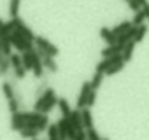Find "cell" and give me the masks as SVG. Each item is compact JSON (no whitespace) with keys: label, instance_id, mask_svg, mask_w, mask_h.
<instances>
[{"label":"cell","instance_id":"6da1fadb","mask_svg":"<svg viewBox=\"0 0 149 140\" xmlns=\"http://www.w3.org/2000/svg\"><path fill=\"white\" fill-rule=\"evenodd\" d=\"M39 98L42 100V109H40L42 114H49V112L58 105V96H56V91H54L53 88H47V89L44 91V95L39 96Z\"/></svg>","mask_w":149,"mask_h":140},{"label":"cell","instance_id":"7a4b0ae2","mask_svg":"<svg viewBox=\"0 0 149 140\" xmlns=\"http://www.w3.org/2000/svg\"><path fill=\"white\" fill-rule=\"evenodd\" d=\"M11 42H13V47H16L19 53H25V51H30V49H33V42L32 40H28L26 37H23L19 32H13L11 33Z\"/></svg>","mask_w":149,"mask_h":140},{"label":"cell","instance_id":"3957f363","mask_svg":"<svg viewBox=\"0 0 149 140\" xmlns=\"http://www.w3.org/2000/svg\"><path fill=\"white\" fill-rule=\"evenodd\" d=\"M33 42H35V47H39V49H44V51H46L49 56H53V58L60 54V49H58V47H56L53 42H49L46 37L35 35V40H33Z\"/></svg>","mask_w":149,"mask_h":140},{"label":"cell","instance_id":"277c9868","mask_svg":"<svg viewBox=\"0 0 149 140\" xmlns=\"http://www.w3.org/2000/svg\"><path fill=\"white\" fill-rule=\"evenodd\" d=\"M13 23H14V30H16V32H19L23 37H26V39L32 40V42L35 40V33L28 28V25H26L23 19H19V18H13Z\"/></svg>","mask_w":149,"mask_h":140},{"label":"cell","instance_id":"5b68a950","mask_svg":"<svg viewBox=\"0 0 149 140\" xmlns=\"http://www.w3.org/2000/svg\"><path fill=\"white\" fill-rule=\"evenodd\" d=\"M90 91H91V81L83 82L81 91H79V98H77V109H84V107H86V102H88V95H90Z\"/></svg>","mask_w":149,"mask_h":140},{"label":"cell","instance_id":"8992f818","mask_svg":"<svg viewBox=\"0 0 149 140\" xmlns=\"http://www.w3.org/2000/svg\"><path fill=\"white\" fill-rule=\"evenodd\" d=\"M56 126H58V131H60V140H68V130L72 128L68 117H63V116H61V117L56 121Z\"/></svg>","mask_w":149,"mask_h":140},{"label":"cell","instance_id":"52a82bcc","mask_svg":"<svg viewBox=\"0 0 149 140\" xmlns=\"http://www.w3.org/2000/svg\"><path fill=\"white\" fill-rule=\"evenodd\" d=\"M68 121H70V124L76 128L77 131H79V130H84V123H83V112H81V109L72 110L70 116H68Z\"/></svg>","mask_w":149,"mask_h":140},{"label":"cell","instance_id":"ba28073f","mask_svg":"<svg viewBox=\"0 0 149 140\" xmlns=\"http://www.w3.org/2000/svg\"><path fill=\"white\" fill-rule=\"evenodd\" d=\"M32 72H33V76H35L37 79H42V77H44V72H46V68H44V65H42V60H40L39 54H37V49H35V53H33V67H32Z\"/></svg>","mask_w":149,"mask_h":140},{"label":"cell","instance_id":"9c48e42d","mask_svg":"<svg viewBox=\"0 0 149 140\" xmlns=\"http://www.w3.org/2000/svg\"><path fill=\"white\" fill-rule=\"evenodd\" d=\"M121 53H123V46L116 42V44H109V46H105V47L102 49L100 54H102L104 58H111V56H114V54H121Z\"/></svg>","mask_w":149,"mask_h":140},{"label":"cell","instance_id":"30bf717a","mask_svg":"<svg viewBox=\"0 0 149 140\" xmlns=\"http://www.w3.org/2000/svg\"><path fill=\"white\" fill-rule=\"evenodd\" d=\"M25 126H26V121L21 117V114H19V112H14V114H13V117H11V128H13L14 131H21Z\"/></svg>","mask_w":149,"mask_h":140},{"label":"cell","instance_id":"8fae6325","mask_svg":"<svg viewBox=\"0 0 149 140\" xmlns=\"http://www.w3.org/2000/svg\"><path fill=\"white\" fill-rule=\"evenodd\" d=\"M100 37L107 42V46L109 44H116V39H118V35L112 32V28H107V26H102L100 28Z\"/></svg>","mask_w":149,"mask_h":140},{"label":"cell","instance_id":"7c38bea8","mask_svg":"<svg viewBox=\"0 0 149 140\" xmlns=\"http://www.w3.org/2000/svg\"><path fill=\"white\" fill-rule=\"evenodd\" d=\"M0 49H2V54L4 56H11V49H13V42H11V35H6V37H0Z\"/></svg>","mask_w":149,"mask_h":140},{"label":"cell","instance_id":"4fadbf2b","mask_svg":"<svg viewBox=\"0 0 149 140\" xmlns=\"http://www.w3.org/2000/svg\"><path fill=\"white\" fill-rule=\"evenodd\" d=\"M133 35H135V26H132L128 32H125V33H121V35H118V39H116V42L118 44H121L123 47L130 42V40H133Z\"/></svg>","mask_w":149,"mask_h":140},{"label":"cell","instance_id":"5bb4252c","mask_svg":"<svg viewBox=\"0 0 149 140\" xmlns=\"http://www.w3.org/2000/svg\"><path fill=\"white\" fill-rule=\"evenodd\" d=\"M2 93H4V96L7 98V102H9V100H13V98H16L14 84H13V82H9V81H4V82H2Z\"/></svg>","mask_w":149,"mask_h":140},{"label":"cell","instance_id":"9a60e30c","mask_svg":"<svg viewBox=\"0 0 149 140\" xmlns=\"http://www.w3.org/2000/svg\"><path fill=\"white\" fill-rule=\"evenodd\" d=\"M146 35H147V25H146V23H142V25L135 26V35H133V42H135V44H137V42H142Z\"/></svg>","mask_w":149,"mask_h":140},{"label":"cell","instance_id":"2e32d148","mask_svg":"<svg viewBox=\"0 0 149 140\" xmlns=\"http://www.w3.org/2000/svg\"><path fill=\"white\" fill-rule=\"evenodd\" d=\"M83 112V123H84V130H90L93 128V116H91V109L90 107H84L81 109Z\"/></svg>","mask_w":149,"mask_h":140},{"label":"cell","instance_id":"e0dca14e","mask_svg":"<svg viewBox=\"0 0 149 140\" xmlns=\"http://www.w3.org/2000/svg\"><path fill=\"white\" fill-rule=\"evenodd\" d=\"M133 49H135V42H133V40H130V42L123 47L121 56H123V61H125V63H126V61H130V60L133 58Z\"/></svg>","mask_w":149,"mask_h":140},{"label":"cell","instance_id":"ac0fdd59","mask_svg":"<svg viewBox=\"0 0 149 140\" xmlns=\"http://www.w3.org/2000/svg\"><path fill=\"white\" fill-rule=\"evenodd\" d=\"M42 65H44V68L46 70H49L51 74H54V72H58V65H56V61H54V58L53 56H46V58H42Z\"/></svg>","mask_w":149,"mask_h":140},{"label":"cell","instance_id":"d6986e66","mask_svg":"<svg viewBox=\"0 0 149 140\" xmlns=\"http://www.w3.org/2000/svg\"><path fill=\"white\" fill-rule=\"evenodd\" d=\"M58 109H60V112H61L63 117H68L70 112H72V107H70V103L65 98H58Z\"/></svg>","mask_w":149,"mask_h":140},{"label":"cell","instance_id":"ffe728a7","mask_svg":"<svg viewBox=\"0 0 149 140\" xmlns=\"http://www.w3.org/2000/svg\"><path fill=\"white\" fill-rule=\"evenodd\" d=\"M19 6H21V0H9V16H11V19L13 18H18Z\"/></svg>","mask_w":149,"mask_h":140},{"label":"cell","instance_id":"44dd1931","mask_svg":"<svg viewBox=\"0 0 149 140\" xmlns=\"http://www.w3.org/2000/svg\"><path fill=\"white\" fill-rule=\"evenodd\" d=\"M132 26H133V25H132V21H121L119 25H116V26L112 28V32H114L116 35H121V33L128 32V30H130Z\"/></svg>","mask_w":149,"mask_h":140},{"label":"cell","instance_id":"7402d4cb","mask_svg":"<svg viewBox=\"0 0 149 140\" xmlns=\"http://www.w3.org/2000/svg\"><path fill=\"white\" fill-rule=\"evenodd\" d=\"M9 68H13L11 60H9V56H4V58H2V61H0V77H2V76H7Z\"/></svg>","mask_w":149,"mask_h":140},{"label":"cell","instance_id":"603a6c76","mask_svg":"<svg viewBox=\"0 0 149 140\" xmlns=\"http://www.w3.org/2000/svg\"><path fill=\"white\" fill-rule=\"evenodd\" d=\"M146 19H147V18H146V12H144V9H140V11H137V12L133 14L132 25H133V26H139V25H142Z\"/></svg>","mask_w":149,"mask_h":140},{"label":"cell","instance_id":"cb8c5ba5","mask_svg":"<svg viewBox=\"0 0 149 140\" xmlns=\"http://www.w3.org/2000/svg\"><path fill=\"white\" fill-rule=\"evenodd\" d=\"M9 60H11V65H13V68H14V70H16V68H21V67H23L21 53H13V54L9 56Z\"/></svg>","mask_w":149,"mask_h":140},{"label":"cell","instance_id":"d4e9b609","mask_svg":"<svg viewBox=\"0 0 149 140\" xmlns=\"http://www.w3.org/2000/svg\"><path fill=\"white\" fill-rule=\"evenodd\" d=\"M104 76H105V74H102V72H95V76L91 77V89H95V91H97V89L102 86Z\"/></svg>","mask_w":149,"mask_h":140},{"label":"cell","instance_id":"484cf974","mask_svg":"<svg viewBox=\"0 0 149 140\" xmlns=\"http://www.w3.org/2000/svg\"><path fill=\"white\" fill-rule=\"evenodd\" d=\"M19 133H21L23 138H37V135H39L40 131H39L37 128H28V126H26V128H23Z\"/></svg>","mask_w":149,"mask_h":140},{"label":"cell","instance_id":"4316f807","mask_svg":"<svg viewBox=\"0 0 149 140\" xmlns=\"http://www.w3.org/2000/svg\"><path fill=\"white\" fill-rule=\"evenodd\" d=\"M47 126H49V117H47V114H42L37 121V130L39 131H47Z\"/></svg>","mask_w":149,"mask_h":140},{"label":"cell","instance_id":"83f0119b","mask_svg":"<svg viewBox=\"0 0 149 140\" xmlns=\"http://www.w3.org/2000/svg\"><path fill=\"white\" fill-rule=\"evenodd\" d=\"M13 32H14V23H13V19H11V21L4 23V26H2V32H0V37H6V35H11Z\"/></svg>","mask_w":149,"mask_h":140},{"label":"cell","instance_id":"f1b7e54d","mask_svg":"<svg viewBox=\"0 0 149 140\" xmlns=\"http://www.w3.org/2000/svg\"><path fill=\"white\" fill-rule=\"evenodd\" d=\"M123 67H125V61H121V63H116V65L109 67V68L105 70V76H114V74H118L119 70H123Z\"/></svg>","mask_w":149,"mask_h":140},{"label":"cell","instance_id":"f546056e","mask_svg":"<svg viewBox=\"0 0 149 140\" xmlns=\"http://www.w3.org/2000/svg\"><path fill=\"white\" fill-rule=\"evenodd\" d=\"M86 135H88V140H104V138L100 137V133H98L95 128H90V130H86Z\"/></svg>","mask_w":149,"mask_h":140},{"label":"cell","instance_id":"4dcf8cb0","mask_svg":"<svg viewBox=\"0 0 149 140\" xmlns=\"http://www.w3.org/2000/svg\"><path fill=\"white\" fill-rule=\"evenodd\" d=\"M9 112H11V114H14V112H19V102H18V98H13V100H9Z\"/></svg>","mask_w":149,"mask_h":140},{"label":"cell","instance_id":"1f68e13d","mask_svg":"<svg viewBox=\"0 0 149 140\" xmlns=\"http://www.w3.org/2000/svg\"><path fill=\"white\" fill-rule=\"evenodd\" d=\"M95 102H97V91H95V89H91V91H90V95H88L86 107H90V109H91V107L95 105Z\"/></svg>","mask_w":149,"mask_h":140},{"label":"cell","instance_id":"d6a6232c","mask_svg":"<svg viewBox=\"0 0 149 140\" xmlns=\"http://www.w3.org/2000/svg\"><path fill=\"white\" fill-rule=\"evenodd\" d=\"M126 4H128V7H130L133 12H137V11H140V9H142V7H140V4L137 2V0H128Z\"/></svg>","mask_w":149,"mask_h":140},{"label":"cell","instance_id":"836d02e7","mask_svg":"<svg viewBox=\"0 0 149 140\" xmlns=\"http://www.w3.org/2000/svg\"><path fill=\"white\" fill-rule=\"evenodd\" d=\"M25 76H26V68H25V67H21V68H16V70H14V77H16V79H23Z\"/></svg>","mask_w":149,"mask_h":140},{"label":"cell","instance_id":"e575fe53","mask_svg":"<svg viewBox=\"0 0 149 140\" xmlns=\"http://www.w3.org/2000/svg\"><path fill=\"white\" fill-rule=\"evenodd\" d=\"M72 140H88V135H86V130H79L76 133V137H74Z\"/></svg>","mask_w":149,"mask_h":140},{"label":"cell","instance_id":"d590c367","mask_svg":"<svg viewBox=\"0 0 149 140\" xmlns=\"http://www.w3.org/2000/svg\"><path fill=\"white\" fill-rule=\"evenodd\" d=\"M142 9H144V12H146V18H147V21H149V2H147V4H146Z\"/></svg>","mask_w":149,"mask_h":140},{"label":"cell","instance_id":"8d00e7d4","mask_svg":"<svg viewBox=\"0 0 149 140\" xmlns=\"http://www.w3.org/2000/svg\"><path fill=\"white\" fill-rule=\"evenodd\" d=\"M137 2H139V4H140V7H144V6H146V4H147V0H137Z\"/></svg>","mask_w":149,"mask_h":140},{"label":"cell","instance_id":"74e56055","mask_svg":"<svg viewBox=\"0 0 149 140\" xmlns=\"http://www.w3.org/2000/svg\"><path fill=\"white\" fill-rule=\"evenodd\" d=\"M4 23H6V21H4L2 18H0V32H2V26H4Z\"/></svg>","mask_w":149,"mask_h":140},{"label":"cell","instance_id":"f35d334b","mask_svg":"<svg viewBox=\"0 0 149 140\" xmlns=\"http://www.w3.org/2000/svg\"><path fill=\"white\" fill-rule=\"evenodd\" d=\"M2 58H4V54H2V49H0V61H2Z\"/></svg>","mask_w":149,"mask_h":140},{"label":"cell","instance_id":"ab89813d","mask_svg":"<svg viewBox=\"0 0 149 140\" xmlns=\"http://www.w3.org/2000/svg\"><path fill=\"white\" fill-rule=\"evenodd\" d=\"M30 140H37V138H30Z\"/></svg>","mask_w":149,"mask_h":140},{"label":"cell","instance_id":"60d3db41","mask_svg":"<svg viewBox=\"0 0 149 140\" xmlns=\"http://www.w3.org/2000/svg\"><path fill=\"white\" fill-rule=\"evenodd\" d=\"M104 140H109V138H104Z\"/></svg>","mask_w":149,"mask_h":140},{"label":"cell","instance_id":"b9f144b4","mask_svg":"<svg viewBox=\"0 0 149 140\" xmlns=\"http://www.w3.org/2000/svg\"><path fill=\"white\" fill-rule=\"evenodd\" d=\"M126 2H128V0H126Z\"/></svg>","mask_w":149,"mask_h":140}]
</instances>
